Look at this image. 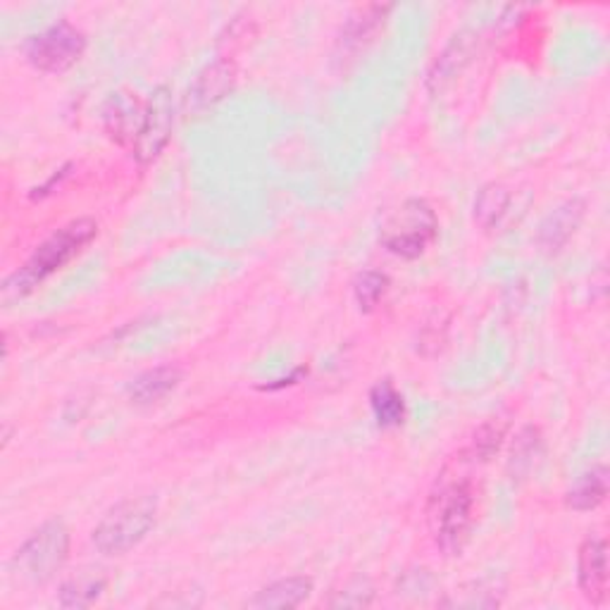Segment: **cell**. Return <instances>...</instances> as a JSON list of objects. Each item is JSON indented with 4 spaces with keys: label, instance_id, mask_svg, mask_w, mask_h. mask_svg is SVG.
<instances>
[{
    "label": "cell",
    "instance_id": "obj_1",
    "mask_svg": "<svg viewBox=\"0 0 610 610\" xmlns=\"http://www.w3.org/2000/svg\"><path fill=\"white\" fill-rule=\"evenodd\" d=\"M95 237H99V225H95V219L79 217L67 222L65 227L53 231L50 237L36 248L32 258L26 260L18 272H12L8 276L3 284V301L10 305L24 298L26 294H32V291L41 282H46L50 274L69 266V262L84 251Z\"/></svg>",
    "mask_w": 610,
    "mask_h": 610
},
{
    "label": "cell",
    "instance_id": "obj_2",
    "mask_svg": "<svg viewBox=\"0 0 610 610\" xmlns=\"http://www.w3.org/2000/svg\"><path fill=\"white\" fill-rule=\"evenodd\" d=\"M475 510L477 492L473 479L458 473H443L432 496H429L427 520L429 532L434 536V544L447 553V556H458V553L465 549L475 524Z\"/></svg>",
    "mask_w": 610,
    "mask_h": 610
},
{
    "label": "cell",
    "instance_id": "obj_3",
    "mask_svg": "<svg viewBox=\"0 0 610 610\" xmlns=\"http://www.w3.org/2000/svg\"><path fill=\"white\" fill-rule=\"evenodd\" d=\"M158 504L150 496H136L110 508L91 534L93 546L103 556H122L148 536L156 527Z\"/></svg>",
    "mask_w": 610,
    "mask_h": 610
},
{
    "label": "cell",
    "instance_id": "obj_4",
    "mask_svg": "<svg viewBox=\"0 0 610 610\" xmlns=\"http://www.w3.org/2000/svg\"><path fill=\"white\" fill-rule=\"evenodd\" d=\"M439 237V217L434 207L422 199H408L394 213L386 215L380 241L386 251L415 260L429 251Z\"/></svg>",
    "mask_w": 610,
    "mask_h": 610
},
{
    "label": "cell",
    "instance_id": "obj_5",
    "mask_svg": "<svg viewBox=\"0 0 610 610\" xmlns=\"http://www.w3.org/2000/svg\"><path fill=\"white\" fill-rule=\"evenodd\" d=\"M69 544H72V539H69L67 524L60 520H48L18 549L12 565L18 573H22V577L44 585L63 571L69 558Z\"/></svg>",
    "mask_w": 610,
    "mask_h": 610
},
{
    "label": "cell",
    "instance_id": "obj_6",
    "mask_svg": "<svg viewBox=\"0 0 610 610\" xmlns=\"http://www.w3.org/2000/svg\"><path fill=\"white\" fill-rule=\"evenodd\" d=\"M87 53V36L75 24L58 22L50 24L48 30L34 34L26 41V60H30L38 72L63 75L72 69L81 55Z\"/></svg>",
    "mask_w": 610,
    "mask_h": 610
},
{
    "label": "cell",
    "instance_id": "obj_7",
    "mask_svg": "<svg viewBox=\"0 0 610 610\" xmlns=\"http://www.w3.org/2000/svg\"><path fill=\"white\" fill-rule=\"evenodd\" d=\"M174 127V103L172 91L168 87H158L148 95L142 132L132 146L134 158L142 165H150L160 158V152L168 148Z\"/></svg>",
    "mask_w": 610,
    "mask_h": 610
},
{
    "label": "cell",
    "instance_id": "obj_8",
    "mask_svg": "<svg viewBox=\"0 0 610 610\" xmlns=\"http://www.w3.org/2000/svg\"><path fill=\"white\" fill-rule=\"evenodd\" d=\"M577 585L585 599L601 608L608 601V544L601 536H587L577 553Z\"/></svg>",
    "mask_w": 610,
    "mask_h": 610
},
{
    "label": "cell",
    "instance_id": "obj_9",
    "mask_svg": "<svg viewBox=\"0 0 610 610\" xmlns=\"http://www.w3.org/2000/svg\"><path fill=\"white\" fill-rule=\"evenodd\" d=\"M234 81H237V69H234L231 60H217L207 65L189 89L187 108L191 113H203V110L217 105L222 99H227L234 89Z\"/></svg>",
    "mask_w": 610,
    "mask_h": 610
},
{
    "label": "cell",
    "instance_id": "obj_10",
    "mask_svg": "<svg viewBox=\"0 0 610 610\" xmlns=\"http://www.w3.org/2000/svg\"><path fill=\"white\" fill-rule=\"evenodd\" d=\"M146 103H138L136 95L132 93H113L103 110L105 117V129L122 146H134L138 132L144 124Z\"/></svg>",
    "mask_w": 610,
    "mask_h": 610
},
{
    "label": "cell",
    "instance_id": "obj_11",
    "mask_svg": "<svg viewBox=\"0 0 610 610\" xmlns=\"http://www.w3.org/2000/svg\"><path fill=\"white\" fill-rule=\"evenodd\" d=\"M182 382V370L174 365H160L138 374L127 386V394L138 406H150L174 392Z\"/></svg>",
    "mask_w": 610,
    "mask_h": 610
},
{
    "label": "cell",
    "instance_id": "obj_12",
    "mask_svg": "<svg viewBox=\"0 0 610 610\" xmlns=\"http://www.w3.org/2000/svg\"><path fill=\"white\" fill-rule=\"evenodd\" d=\"M389 10H392L389 5L360 8L355 15H351L349 22L343 24L341 38H339L341 48L346 53H358L360 48H365L370 41H374V36L380 34L386 15H389Z\"/></svg>",
    "mask_w": 610,
    "mask_h": 610
},
{
    "label": "cell",
    "instance_id": "obj_13",
    "mask_svg": "<svg viewBox=\"0 0 610 610\" xmlns=\"http://www.w3.org/2000/svg\"><path fill=\"white\" fill-rule=\"evenodd\" d=\"M581 215H585V203L581 201H567L558 211H553V215L544 222L542 234H539V244L544 246V251L558 253L579 227Z\"/></svg>",
    "mask_w": 610,
    "mask_h": 610
},
{
    "label": "cell",
    "instance_id": "obj_14",
    "mask_svg": "<svg viewBox=\"0 0 610 610\" xmlns=\"http://www.w3.org/2000/svg\"><path fill=\"white\" fill-rule=\"evenodd\" d=\"M313 594L310 577H286L274 581V585L260 589L248 606L251 608H298L303 601H308Z\"/></svg>",
    "mask_w": 610,
    "mask_h": 610
},
{
    "label": "cell",
    "instance_id": "obj_15",
    "mask_svg": "<svg viewBox=\"0 0 610 610\" xmlns=\"http://www.w3.org/2000/svg\"><path fill=\"white\" fill-rule=\"evenodd\" d=\"M608 496V470L596 465L589 473L581 475L565 494V506L575 512H587L599 508Z\"/></svg>",
    "mask_w": 610,
    "mask_h": 610
},
{
    "label": "cell",
    "instance_id": "obj_16",
    "mask_svg": "<svg viewBox=\"0 0 610 610\" xmlns=\"http://www.w3.org/2000/svg\"><path fill=\"white\" fill-rule=\"evenodd\" d=\"M370 406L374 413V420L382 429H394L406 422V400L396 386L384 380L372 386L370 392Z\"/></svg>",
    "mask_w": 610,
    "mask_h": 610
},
{
    "label": "cell",
    "instance_id": "obj_17",
    "mask_svg": "<svg viewBox=\"0 0 610 610\" xmlns=\"http://www.w3.org/2000/svg\"><path fill=\"white\" fill-rule=\"evenodd\" d=\"M105 585H108L105 577L89 575V573L69 579L60 589V606L63 608H89L101 599Z\"/></svg>",
    "mask_w": 610,
    "mask_h": 610
},
{
    "label": "cell",
    "instance_id": "obj_18",
    "mask_svg": "<svg viewBox=\"0 0 610 610\" xmlns=\"http://www.w3.org/2000/svg\"><path fill=\"white\" fill-rule=\"evenodd\" d=\"M508 203H510V193L498 187V184H489L479 191L477 203H475V217L484 229H494L501 217L508 211Z\"/></svg>",
    "mask_w": 610,
    "mask_h": 610
},
{
    "label": "cell",
    "instance_id": "obj_19",
    "mask_svg": "<svg viewBox=\"0 0 610 610\" xmlns=\"http://www.w3.org/2000/svg\"><path fill=\"white\" fill-rule=\"evenodd\" d=\"M392 282L389 276L377 270H365L363 274H358V280L353 284V294L358 308L363 313H372L377 305L384 301L386 291H389Z\"/></svg>",
    "mask_w": 610,
    "mask_h": 610
},
{
    "label": "cell",
    "instance_id": "obj_20",
    "mask_svg": "<svg viewBox=\"0 0 610 610\" xmlns=\"http://www.w3.org/2000/svg\"><path fill=\"white\" fill-rule=\"evenodd\" d=\"M539 451H542V437L534 427H527L520 432V437L516 439V449H512V467L520 470V473H530Z\"/></svg>",
    "mask_w": 610,
    "mask_h": 610
},
{
    "label": "cell",
    "instance_id": "obj_21",
    "mask_svg": "<svg viewBox=\"0 0 610 610\" xmlns=\"http://www.w3.org/2000/svg\"><path fill=\"white\" fill-rule=\"evenodd\" d=\"M504 437H506V425H504L501 420H489V422H484V425L477 429V434H475L473 453L479 455L482 461H487V458H492L498 449H501Z\"/></svg>",
    "mask_w": 610,
    "mask_h": 610
},
{
    "label": "cell",
    "instance_id": "obj_22",
    "mask_svg": "<svg viewBox=\"0 0 610 610\" xmlns=\"http://www.w3.org/2000/svg\"><path fill=\"white\" fill-rule=\"evenodd\" d=\"M372 603V589L368 587V581H353V585L339 591L337 599H331L329 606L335 608H360Z\"/></svg>",
    "mask_w": 610,
    "mask_h": 610
},
{
    "label": "cell",
    "instance_id": "obj_23",
    "mask_svg": "<svg viewBox=\"0 0 610 610\" xmlns=\"http://www.w3.org/2000/svg\"><path fill=\"white\" fill-rule=\"evenodd\" d=\"M305 372H308V370H305V368H298V370H294V372H291V374H289V377H284V380H276V384H268V386H262V389H266V392L284 389V386L296 384V382H298V380L303 377V374H305Z\"/></svg>",
    "mask_w": 610,
    "mask_h": 610
}]
</instances>
